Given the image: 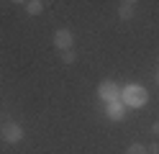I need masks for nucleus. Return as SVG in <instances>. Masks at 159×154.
Returning <instances> with one entry per match:
<instances>
[{
    "label": "nucleus",
    "mask_w": 159,
    "mask_h": 154,
    "mask_svg": "<svg viewBox=\"0 0 159 154\" xmlns=\"http://www.w3.org/2000/svg\"><path fill=\"white\" fill-rule=\"evenodd\" d=\"M121 100L126 103V105H131V108H141V105H146L149 92H146L144 85H126L121 90Z\"/></svg>",
    "instance_id": "1"
},
{
    "label": "nucleus",
    "mask_w": 159,
    "mask_h": 154,
    "mask_svg": "<svg viewBox=\"0 0 159 154\" xmlns=\"http://www.w3.org/2000/svg\"><path fill=\"white\" fill-rule=\"evenodd\" d=\"M98 95H100V100H105V103L121 100V87H118L113 80H105V82H100V87H98Z\"/></svg>",
    "instance_id": "2"
},
{
    "label": "nucleus",
    "mask_w": 159,
    "mask_h": 154,
    "mask_svg": "<svg viewBox=\"0 0 159 154\" xmlns=\"http://www.w3.org/2000/svg\"><path fill=\"white\" fill-rule=\"evenodd\" d=\"M0 136H3V141H8V144H18L23 139V128L18 126V123H5V126L0 128Z\"/></svg>",
    "instance_id": "3"
},
{
    "label": "nucleus",
    "mask_w": 159,
    "mask_h": 154,
    "mask_svg": "<svg viewBox=\"0 0 159 154\" xmlns=\"http://www.w3.org/2000/svg\"><path fill=\"white\" fill-rule=\"evenodd\" d=\"M72 41H75V36H72V31H69V28H59L57 34H54V46L59 51L72 49Z\"/></svg>",
    "instance_id": "4"
},
{
    "label": "nucleus",
    "mask_w": 159,
    "mask_h": 154,
    "mask_svg": "<svg viewBox=\"0 0 159 154\" xmlns=\"http://www.w3.org/2000/svg\"><path fill=\"white\" fill-rule=\"evenodd\" d=\"M105 113H108V118H111V121H123V118H126V103H123V100L108 103Z\"/></svg>",
    "instance_id": "5"
},
{
    "label": "nucleus",
    "mask_w": 159,
    "mask_h": 154,
    "mask_svg": "<svg viewBox=\"0 0 159 154\" xmlns=\"http://www.w3.org/2000/svg\"><path fill=\"white\" fill-rule=\"evenodd\" d=\"M134 0H128V3H121V8H118V16H121L123 21H128V18H134Z\"/></svg>",
    "instance_id": "6"
},
{
    "label": "nucleus",
    "mask_w": 159,
    "mask_h": 154,
    "mask_svg": "<svg viewBox=\"0 0 159 154\" xmlns=\"http://www.w3.org/2000/svg\"><path fill=\"white\" fill-rule=\"evenodd\" d=\"M23 5H26V13H28V16H39V13L44 10V3H41V0H28V3H23Z\"/></svg>",
    "instance_id": "7"
},
{
    "label": "nucleus",
    "mask_w": 159,
    "mask_h": 154,
    "mask_svg": "<svg viewBox=\"0 0 159 154\" xmlns=\"http://www.w3.org/2000/svg\"><path fill=\"white\" fill-rule=\"evenodd\" d=\"M62 62L64 64H72V62H77V54L72 49H67V51H62Z\"/></svg>",
    "instance_id": "8"
},
{
    "label": "nucleus",
    "mask_w": 159,
    "mask_h": 154,
    "mask_svg": "<svg viewBox=\"0 0 159 154\" xmlns=\"http://www.w3.org/2000/svg\"><path fill=\"white\" fill-rule=\"evenodd\" d=\"M126 154H146V147L144 144H131V147L126 149Z\"/></svg>",
    "instance_id": "9"
},
{
    "label": "nucleus",
    "mask_w": 159,
    "mask_h": 154,
    "mask_svg": "<svg viewBox=\"0 0 159 154\" xmlns=\"http://www.w3.org/2000/svg\"><path fill=\"white\" fill-rule=\"evenodd\" d=\"M152 133H159V121H157L154 126H152Z\"/></svg>",
    "instance_id": "10"
}]
</instances>
